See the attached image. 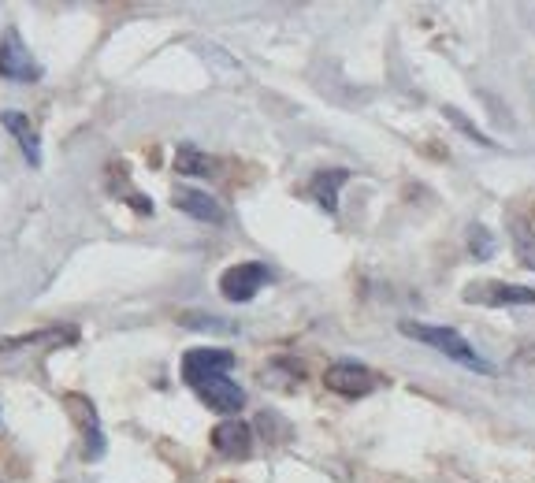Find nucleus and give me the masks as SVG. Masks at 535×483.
Wrapping results in <instances>:
<instances>
[{
	"label": "nucleus",
	"instance_id": "f257e3e1",
	"mask_svg": "<svg viewBox=\"0 0 535 483\" xmlns=\"http://www.w3.org/2000/svg\"><path fill=\"white\" fill-rule=\"evenodd\" d=\"M402 335L424 342V346H431L435 353H443V357L457 361V365L469 368V372L495 376V365H491L483 353H476V346H469V339H465L461 331H454V327H435V324H413V320H402Z\"/></svg>",
	"mask_w": 535,
	"mask_h": 483
},
{
	"label": "nucleus",
	"instance_id": "f03ea898",
	"mask_svg": "<svg viewBox=\"0 0 535 483\" xmlns=\"http://www.w3.org/2000/svg\"><path fill=\"white\" fill-rule=\"evenodd\" d=\"M324 387L331 394H342V398H365L379 387V376L361 361H335L324 372Z\"/></svg>",
	"mask_w": 535,
	"mask_h": 483
},
{
	"label": "nucleus",
	"instance_id": "7ed1b4c3",
	"mask_svg": "<svg viewBox=\"0 0 535 483\" xmlns=\"http://www.w3.org/2000/svg\"><path fill=\"white\" fill-rule=\"evenodd\" d=\"M268 268L257 261H246V264H235V268H227L220 275V294L227 301H235V305H246L261 294V287H268Z\"/></svg>",
	"mask_w": 535,
	"mask_h": 483
},
{
	"label": "nucleus",
	"instance_id": "20e7f679",
	"mask_svg": "<svg viewBox=\"0 0 535 483\" xmlns=\"http://www.w3.org/2000/svg\"><path fill=\"white\" fill-rule=\"evenodd\" d=\"M235 368V353L231 350H216V346H201V350H190L183 357V379L190 387L205 383L212 376H227Z\"/></svg>",
	"mask_w": 535,
	"mask_h": 483
},
{
	"label": "nucleus",
	"instance_id": "39448f33",
	"mask_svg": "<svg viewBox=\"0 0 535 483\" xmlns=\"http://www.w3.org/2000/svg\"><path fill=\"white\" fill-rule=\"evenodd\" d=\"M465 301L469 305H535V290L532 287H517V283H472L465 287Z\"/></svg>",
	"mask_w": 535,
	"mask_h": 483
},
{
	"label": "nucleus",
	"instance_id": "423d86ee",
	"mask_svg": "<svg viewBox=\"0 0 535 483\" xmlns=\"http://www.w3.org/2000/svg\"><path fill=\"white\" fill-rule=\"evenodd\" d=\"M0 79H12V82H38L41 79V67L30 60V53L23 49L19 34H4L0 38Z\"/></svg>",
	"mask_w": 535,
	"mask_h": 483
},
{
	"label": "nucleus",
	"instance_id": "0eeeda50",
	"mask_svg": "<svg viewBox=\"0 0 535 483\" xmlns=\"http://www.w3.org/2000/svg\"><path fill=\"white\" fill-rule=\"evenodd\" d=\"M194 391H197V398L209 405V409H216V413H238V409L246 405V391L227 376L205 379V383H197Z\"/></svg>",
	"mask_w": 535,
	"mask_h": 483
},
{
	"label": "nucleus",
	"instance_id": "6e6552de",
	"mask_svg": "<svg viewBox=\"0 0 535 483\" xmlns=\"http://www.w3.org/2000/svg\"><path fill=\"white\" fill-rule=\"evenodd\" d=\"M212 446H216V454H223V457H246L249 446H253V431L238 417L220 420V424L212 428Z\"/></svg>",
	"mask_w": 535,
	"mask_h": 483
},
{
	"label": "nucleus",
	"instance_id": "1a4fd4ad",
	"mask_svg": "<svg viewBox=\"0 0 535 483\" xmlns=\"http://www.w3.org/2000/svg\"><path fill=\"white\" fill-rule=\"evenodd\" d=\"M171 205L186 216H194L201 223H223V209L212 201L209 194H201V190H190V186H179L175 194H171Z\"/></svg>",
	"mask_w": 535,
	"mask_h": 483
},
{
	"label": "nucleus",
	"instance_id": "9d476101",
	"mask_svg": "<svg viewBox=\"0 0 535 483\" xmlns=\"http://www.w3.org/2000/svg\"><path fill=\"white\" fill-rule=\"evenodd\" d=\"M71 413L82 420V431H86V457H101L105 454V435H101V420H97V409H93L86 398L71 394Z\"/></svg>",
	"mask_w": 535,
	"mask_h": 483
},
{
	"label": "nucleus",
	"instance_id": "9b49d317",
	"mask_svg": "<svg viewBox=\"0 0 535 483\" xmlns=\"http://www.w3.org/2000/svg\"><path fill=\"white\" fill-rule=\"evenodd\" d=\"M0 123L15 134V142L23 149V157L30 160V168H41V142H38V134H34V127H30V119L23 116V112H4Z\"/></svg>",
	"mask_w": 535,
	"mask_h": 483
},
{
	"label": "nucleus",
	"instance_id": "f8f14e48",
	"mask_svg": "<svg viewBox=\"0 0 535 483\" xmlns=\"http://www.w3.org/2000/svg\"><path fill=\"white\" fill-rule=\"evenodd\" d=\"M350 179V171L346 168H327L320 171V175H313V183H309V190H313L316 205L327 212H339V186Z\"/></svg>",
	"mask_w": 535,
	"mask_h": 483
},
{
	"label": "nucleus",
	"instance_id": "ddd939ff",
	"mask_svg": "<svg viewBox=\"0 0 535 483\" xmlns=\"http://www.w3.org/2000/svg\"><path fill=\"white\" fill-rule=\"evenodd\" d=\"M212 168H216V160L205 157L194 145H183V149L175 153V171H183V175H209Z\"/></svg>",
	"mask_w": 535,
	"mask_h": 483
},
{
	"label": "nucleus",
	"instance_id": "4468645a",
	"mask_svg": "<svg viewBox=\"0 0 535 483\" xmlns=\"http://www.w3.org/2000/svg\"><path fill=\"white\" fill-rule=\"evenodd\" d=\"M469 249H472V257H476V261L495 257V238H491V231L476 223V227H472V235H469Z\"/></svg>",
	"mask_w": 535,
	"mask_h": 483
},
{
	"label": "nucleus",
	"instance_id": "2eb2a0df",
	"mask_svg": "<svg viewBox=\"0 0 535 483\" xmlns=\"http://www.w3.org/2000/svg\"><path fill=\"white\" fill-rule=\"evenodd\" d=\"M443 116H446V119H450V123H454V127H461V131L469 134L472 142H480V145H491V149H495V142H491V138H487V134H483V131H476V127H472L469 119L461 116V112H457V108H454V105H446V108H443Z\"/></svg>",
	"mask_w": 535,
	"mask_h": 483
},
{
	"label": "nucleus",
	"instance_id": "dca6fc26",
	"mask_svg": "<svg viewBox=\"0 0 535 483\" xmlns=\"http://www.w3.org/2000/svg\"><path fill=\"white\" fill-rule=\"evenodd\" d=\"M183 324L194 327V331H216V335H231V331H235V324H223V320H212V316L205 320L201 313H186Z\"/></svg>",
	"mask_w": 535,
	"mask_h": 483
},
{
	"label": "nucleus",
	"instance_id": "f3484780",
	"mask_svg": "<svg viewBox=\"0 0 535 483\" xmlns=\"http://www.w3.org/2000/svg\"><path fill=\"white\" fill-rule=\"evenodd\" d=\"M513 242H517L521 261L528 264V268H535V238L528 235V227H524V223H517V227H513Z\"/></svg>",
	"mask_w": 535,
	"mask_h": 483
}]
</instances>
